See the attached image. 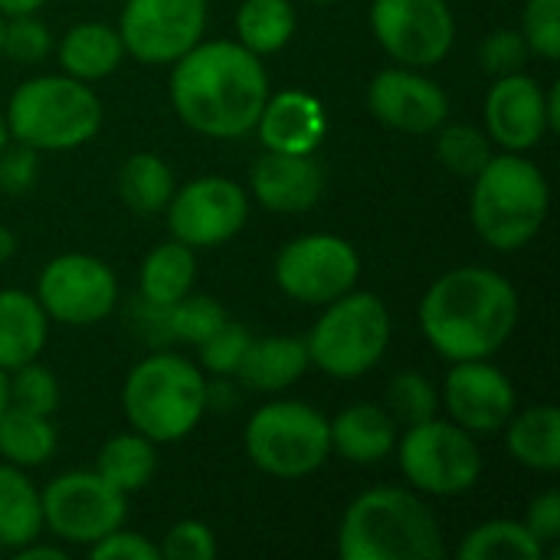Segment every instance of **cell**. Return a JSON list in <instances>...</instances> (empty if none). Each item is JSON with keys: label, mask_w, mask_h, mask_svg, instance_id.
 Here are the masks:
<instances>
[{"label": "cell", "mask_w": 560, "mask_h": 560, "mask_svg": "<svg viewBox=\"0 0 560 560\" xmlns=\"http://www.w3.org/2000/svg\"><path fill=\"white\" fill-rule=\"evenodd\" d=\"M171 66V105L187 128L223 141L256 128L269 98L262 56L233 39H200Z\"/></svg>", "instance_id": "1"}, {"label": "cell", "mask_w": 560, "mask_h": 560, "mask_svg": "<svg viewBox=\"0 0 560 560\" xmlns=\"http://www.w3.org/2000/svg\"><path fill=\"white\" fill-rule=\"evenodd\" d=\"M518 325L515 285L486 266L443 272L420 302V331L446 361H482L502 351Z\"/></svg>", "instance_id": "2"}, {"label": "cell", "mask_w": 560, "mask_h": 560, "mask_svg": "<svg viewBox=\"0 0 560 560\" xmlns=\"http://www.w3.org/2000/svg\"><path fill=\"white\" fill-rule=\"evenodd\" d=\"M443 555L446 541L436 515L407 489H368L341 515V560H440Z\"/></svg>", "instance_id": "3"}, {"label": "cell", "mask_w": 560, "mask_h": 560, "mask_svg": "<svg viewBox=\"0 0 560 560\" xmlns=\"http://www.w3.org/2000/svg\"><path fill=\"white\" fill-rule=\"evenodd\" d=\"M472 180L469 220L486 246L515 253L541 233L551 210V187L541 167L505 151L499 158L492 154Z\"/></svg>", "instance_id": "4"}, {"label": "cell", "mask_w": 560, "mask_h": 560, "mask_svg": "<svg viewBox=\"0 0 560 560\" xmlns=\"http://www.w3.org/2000/svg\"><path fill=\"white\" fill-rule=\"evenodd\" d=\"M121 407L135 433L151 443H177L207 413V377L180 354H148L128 371Z\"/></svg>", "instance_id": "5"}, {"label": "cell", "mask_w": 560, "mask_h": 560, "mask_svg": "<svg viewBox=\"0 0 560 560\" xmlns=\"http://www.w3.org/2000/svg\"><path fill=\"white\" fill-rule=\"evenodd\" d=\"M7 131L33 151H72L95 138L102 125V102L72 75L26 79L7 105Z\"/></svg>", "instance_id": "6"}, {"label": "cell", "mask_w": 560, "mask_h": 560, "mask_svg": "<svg viewBox=\"0 0 560 560\" xmlns=\"http://www.w3.org/2000/svg\"><path fill=\"white\" fill-rule=\"evenodd\" d=\"M322 318L305 338L308 364L338 381H354L377 368L390 345V312L371 292H345L322 305Z\"/></svg>", "instance_id": "7"}, {"label": "cell", "mask_w": 560, "mask_h": 560, "mask_svg": "<svg viewBox=\"0 0 560 560\" xmlns=\"http://www.w3.org/2000/svg\"><path fill=\"white\" fill-rule=\"evenodd\" d=\"M243 443L253 466L276 479L312 476L331 456L325 413L302 400H279L259 407L246 423Z\"/></svg>", "instance_id": "8"}, {"label": "cell", "mask_w": 560, "mask_h": 560, "mask_svg": "<svg viewBox=\"0 0 560 560\" xmlns=\"http://www.w3.org/2000/svg\"><path fill=\"white\" fill-rule=\"evenodd\" d=\"M394 453L407 482L436 499L463 495L476 489L482 476V453L476 446V436L453 420L430 417L407 427Z\"/></svg>", "instance_id": "9"}, {"label": "cell", "mask_w": 560, "mask_h": 560, "mask_svg": "<svg viewBox=\"0 0 560 560\" xmlns=\"http://www.w3.org/2000/svg\"><path fill=\"white\" fill-rule=\"evenodd\" d=\"M43 528L69 545H95L108 532L121 528L128 515V495L112 489L95 469H75L56 476L43 492Z\"/></svg>", "instance_id": "10"}, {"label": "cell", "mask_w": 560, "mask_h": 560, "mask_svg": "<svg viewBox=\"0 0 560 560\" xmlns=\"http://www.w3.org/2000/svg\"><path fill=\"white\" fill-rule=\"evenodd\" d=\"M361 279L358 249L335 233H308L276 256V285L302 305H328Z\"/></svg>", "instance_id": "11"}, {"label": "cell", "mask_w": 560, "mask_h": 560, "mask_svg": "<svg viewBox=\"0 0 560 560\" xmlns=\"http://www.w3.org/2000/svg\"><path fill=\"white\" fill-rule=\"evenodd\" d=\"M371 30L394 62L430 69L450 56L456 16L446 0H374Z\"/></svg>", "instance_id": "12"}, {"label": "cell", "mask_w": 560, "mask_h": 560, "mask_svg": "<svg viewBox=\"0 0 560 560\" xmlns=\"http://www.w3.org/2000/svg\"><path fill=\"white\" fill-rule=\"evenodd\" d=\"M207 0H125L118 36L125 52L148 66L177 62L203 39Z\"/></svg>", "instance_id": "13"}, {"label": "cell", "mask_w": 560, "mask_h": 560, "mask_svg": "<svg viewBox=\"0 0 560 560\" xmlns=\"http://www.w3.org/2000/svg\"><path fill=\"white\" fill-rule=\"evenodd\" d=\"M171 236L190 249H210L233 240L249 220V197L230 177H197L167 200Z\"/></svg>", "instance_id": "14"}, {"label": "cell", "mask_w": 560, "mask_h": 560, "mask_svg": "<svg viewBox=\"0 0 560 560\" xmlns=\"http://www.w3.org/2000/svg\"><path fill=\"white\" fill-rule=\"evenodd\" d=\"M115 272L85 253H66L46 262L36 282V302L62 325H95L115 312Z\"/></svg>", "instance_id": "15"}, {"label": "cell", "mask_w": 560, "mask_h": 560, "mask_svg": "<svg viewBox=\"0 0 560 560\" xmlns=\"http://www.w3.org/2000/svg\"><path fill=\"white\" fill-rule=\"evenodd\" d=\"M443 407L450 420L466 433L492 436L505 430L518 407V397L512 381L495 364H489V358L456 361L443 384Z\"/></svg>", "instance_id": "16"}, {"label": "cell", "mask_w": 560, "mask_h": 560, "mask_svg": "<svg viewBox=\"0 0 560 560\" xmlns=\"http://www.w3.org/2000/svg\"><path fill=\"white\" fill-rule=\"evenodd\" d=\"M371 115L404 135H430L450 118V95L440 82L410 66L384 69L368 85Z\"/></svg>", "instance_id": "17"}, {"label": "cell", "mask_w": 560, "mask_h": 560, "mask_svg": "<svg viewBox=\"0 0 560 560\" xmlns=\"http://www.w3.org/2000/svg\"><path fill=\"white\" fill-rule=\"evenodd\" d=\"M545 89L525 72L499 75L486 95V135L492 144L525 154L548 135Z\"/></svg>", "instance_id": "18"}, {"label": "cell", "mask_w": 560, "mask_h": 560, "mask_svg": "<svg viewBox=\"0 0 560 560\" xmlns=\"http://www.w3.org/2000/svg\"><path fill=\"white\" fill-rule=\"evenodd\" d=\"M325 171L312 154L266 151L249 174V190L272 213H305L318 203Z\"/></svg>", "instance_id": "19"}, {"label": "cell", "mask_w": 560, "mask_h": 560, "mask_svg": "<svg viewBox=\"0 0 560 560\" xmlns=\"http://www.w3.org/2000/svg\"><path fill=\"white\" fill-rule=\"evenodd\" d=\"M256 131L266 151L312 154L328 131L325 105L305 89H282L276 95L269 92Z\"/></svg>", "instance_id": "20"}, {"label": "cell", "mask_w": 560, "mask_h": 560, "mask_svg": "<svg viewBox=\"0 0 560 560\" xmlns=\"http://www.w3.org/2000/svg\"><path fill=\"white\" fill-rule=\"evenodd\" d=\"M331 450L354 463V466H374L387 459L397 450V420L387 413V407L377 404H351L335 420H328Z\"/></svg>", "instance_id": "21"}, {"label": "cell", "mask_w": 560, "mask_h": 560, "mask_svg": "<svg viewBox=\"0 0 560 560\" xmlns=\"http://www.w3.org/2000/svg\"><path fill=\"white\" fill-rule=\"evenodd\" d=\"M49 335V315L36 302V295L23 289L0 292V368L10 374L20 364L39 358Z\"/></svg>", "instance_id": "22"}, {"label": "cell", "mask_w": 560, "mask_h": 560, "mask_svg": "<svg viewBox=\"0 0 560 560\" xmlns=\"http://www.w3.org/2000/svg\"><path fill=\"white\" fill-rule=\"evenodd\" d=\"M308 371V351L299 338H249L236 377L259 394H276L292 387Z\"/></svg>", "instance_id": "23"}, {"label": "cell", "mask_w": 560, "mask_h": 560, "mask_svg": "<svg viewBox=\"0 0 560 560\" xmlns=\"http://www.w3.org/2000/svg\"><path fill=\"white\" fill-rule=\"evenodd\" d=\"M59 66L79 82H95L112 75L121 66L125 46L115 26L108 23H75L59 39Z\"/></svg>", "instance_id": "24"}, {"label": "cell", "mask_w": 560, "mask_h": 560, "mask_svg": "<svg viewBox=\"0 0 560 560\" xmlns=\"http://www.w3.org/2000/svg\"><path fill=\"white\" fill-rule=\"evenodd\" d=\"M505 443L518 466L535 472L560 469V410L551 404L528 407L525 413H512L505 423Z\"/></svg>", "instance_id": "25"}, {"label": "cell", "mask_w": 560, "mask_h": 560, "mask_svg": "<svg viewBox=\"0 0 560 560\" xmlns=\"http://www.w3.org/2000/svg\"><path fill=\"white\" fill-rule=\"evenodd\" d=\"M194 279H197V259L194 249L184 246L180 240L161 243L154 246L144 262H141V299L161 308H171L174 302H180L187 292H194Z\"/></svg>", "instance_id": "26"}, {"label": "cell", "mask_w": 560, "mask_h": 560, "mask_svg": "<svg viewBox=\"0 0 560 560\" xmlns=\"http://www.w3.org/2000/svg\"><path fill=\"white\" fill-rule=\"evenodd\" d=\"M43 532V505L36 486L20 466H0V548L16 551Z\"/></svg>", "instance_id": "27"}, {"label": "cell", "mask_w": 560, "mask_h": 560, "mask_svg": "<svg viewBox=\"0 0 560 560\" xmlns=\"http://www.w3.org/2000/svg\"><path fill=\"white\" fill-rule=\"evenodd\" d=\"M56 443H59V436H56V427L49 417L13 407V404L3 407V413H0V456L10 466H20V469L43 466L52 459Z\"/></svg>", "instance_id": "28"}, {"label": "cell", "mask_w": 560, "mask_h": 560, "mask_svg": "<svg viewBox=\"0 0 560 560\" xmlns=\"http://www.w3.org/2000/svg\"><path fill=\"white\" fill-rule=\"evenodd\" d=\"M95 472L118 492L131 495L141 492L154 472H158V453L154 443L141 433H118L112 436L95 459Z\"/></svg>", "instance_id": "29"}, {"label": "cell", "mask_w": 560, "mask_h": 560, "mask_svg": "<svg viewBox=\"0 0 560 560\" xmlns=\"http://www.w3.org/2000/svg\"><path fill=\"white\" fill-rule=\"evenodd\" d=\"M299 16L292 0H243L236 10V43L256 56H272L295 36Z\"/></svg>", "instance_id": "30"}, {"label": "cell", "mask_w": 560, "mask_h": 560, "mask_svg": "<svg viewBox=\"0 0 560 560\" xmlns=\"http://www.w3.org/2000/svg\"><path fill=\"white\" fill-rule=\"evenodd\" d=\"M118 194H121L125 207L141 217L161 213L167 207V200L174 197V174H171L167 161L151 151L131 154L118 171Z\"/></svg>", "instance_id": "31"}, {"label": "cell", "mask_w": 560, "mask_h": 560, "mask_svg": "<svg viewBox=\"0 0 560 560\" xmlns=\"http://www.w3.org/2000/svg\"><path fill=\"white\" fill-rule=\"evenodd\" d=\"M463 560H541L545 545L522 525V522H486L472 528L463 545H459Z\"/></svg>", "instance_id": "32"}, {"label": "cell", "mask_w": 560, "mask_h": 560, "mask_svg": "<svg viewBox=\"0 0 560 560\" xmlns=\"http://www.w3.org/2000/svg\"><path fill=\"white\" fill-rule=\"evenodd\" d=\"M436 158L446 171H453L456 177H476L486 161L492 158V141L482 128L456 121V125H440L436 128Z\"/></svg>", "instance_id": "33"}, {"label": "cell", "mask_w": 560, "mask_h": 560, "mask_svg": "<svg viewBox=\"0 0 560 560\" xmlns=\"http://www.w3.org/2000/svg\"><path fill=\"white\" fill-rule=\"evenodd\" d=\"M226 322V312L210 295H184L167 308V338L184 345H203L220 325Z\"/></svg>", "instance_id": "34"}, {"label": "cell", "mask_w": 560, "mask_h": 560, "mask_svg": "<svg viewBox=\"0 0 560 560\" xmlns=\"http://www.w3.org/2000/svg\"><path fill=\"white\" fill-rule=\"evenodd\" d=\"M440 410V394L436 387L420 374V371H404L390 381L387 387V413L397 420V427H413Z\"/></svg>", "instance_id": "35"}, {"label": "cell", "mask_w": 560, "mask_h": 560, "mask_svg": "<svg viewBox=\"0 0 560 560\" xmlns=\"http://www.w3.org/2000/svg\"><path fill=\"white\" fill-rule=\"evenodd\" d=\"M13 377L10 381V404L13 407H23V410H33V413H43V417H52L56 407H59V381L49 368H43L39 361H30V364H20L10 371Z\"/></svg>", "instance_id": "36"}, {"label": "cell", "mask_w": 560, "mask_h": 560, "mask_svg": "<svg viewBox=\"0 0 560 560\" xmlns=\"http://www.w3.org/2000/svg\"><path fill=\"white\" fill-rule=\"evenodd\" d=\"M52 49V33L46 23L36 20V13H23V16H3V43L0 52H7L10 59L33 66L39 59H46Z\"/></svg>", "instance_id": "37"}, {"label": "cell", "mask_w": 560, "mask_h": 560, "mask_svg": "<svg viewBox=\"0 0 560 560\" xmlns=\"http://www.w3.org/2000/svg\"><path fill=\"white\" fill-rule=\"evenodd\" d=\"M246 345H249V331L236 322H223L200 348V364L213 374V377H230L236 374L243 354H246Z\"/></svg>", "instance_id": "38"}, {"label": "cell", "mask_w": 560, "mask_h": 560, "mask_svg": "<svg viewBox=\"0 0 560 560\" xmlns=\"http://www.w3.org/2000/svg\"><path fill=\"white\" fill-rule=\"evenodd\" d=\"M522 36L541 59H560V0H528Z\"/></svg>", "instance_id": "39"}, {"label": "cell", "mask_w": 560, "mask_h": 560, "mask_svg": "<svg viewBox=\"0 0 560 560\" xmlns=\"http://www.w3.org/2000/svg\"><path fill=\"white\" fill-rule=\"evenodd\" d=\"M528 56H532V49H528L522 30H509V26L492 30V33L482 39V46H479V62H482V69H486L489 75H495V79H499V75L522 72L525 62H528Z\"/></svg>", "instance_id": "40"}, {"label": "cell", "mask_w": 560, "mask_h": 560, "mask_svg": "<svg viewBox=\"0 0 560 560\" xmlns=\"http://www.w3.org/2000/svg\"><path fill=\"white\" fill-rule=\"evenodd\" d=\"M161 548V558L167 560H213L217 558V538L213 532L203 525V522H177L164 541L158 545Z\"/></svg>", "instance_id": "41"}, {"label": "cell", "mask_w": 560, "mask_h": 560, "mask_svg": "<svg viewBox=\"0 0 560 560\" xmlns=\"http://www.w3.org/2000/svg\"><path fill=\"white\" fill-rule=\"evenodd\" d=\"M39 151L26 148V144H7L0 151V190L10 194V197H20L26 194L36 177H39Z\"/></svg>", "instance_id": "42"}, {"label": "cell", "mask_w": 560, "mask_h": 560, "mask_svg": "<svg viewBox=\"0 0 560 560\" xmlns=\"http://www.w3.org/2000/svg\"><path fill=\"white\" fill-rule=\"evenodd\" d=\"M89 555L95 560H161V548L135 532H108L95 545H89Z\"/></svg>", "instance_id": "43"}, {"label": "cell", "mask_w": 560, "mask_h": 560, "mask_svg": "<svg viewBox=\"0 0 560 560\" xmlns=\"http://www.w3.org/2000/svg\"><path fill=\"white\" fill-rule=\"evenodd\" d=\"M541 545H555L560 538V495L551 489V492H541L528 512H525V522H522Z\"/></svg>", "instance_id": "44"}, {"label": "cell", "mask_w": 560, "mask_h": 560, "mask_svg": "<svg viewBox=\"0 0 560 560\" xmlns=\"http://www.w3.org/2000/svg\"><path fill=\"white\" fill-rule=\"evenodd\" d=\"M13 555H16V560H66L62 548H46V545H36V541L16 548Z\"/></svg>", "instance_id": "45"}, {"label": "cell", "mask_w": 560, "mask_h": 560, "mask_svg": "<svg viewBox=\"0 0 560 560\" xmlns=\"http://www.w3.org/2000/svg\"><path fill=\"white\" fill-rule=\"evenodd\" d=\"M46 0H0V16H23L36 13Z\"/></svg>", "instance_id": "46"}, {"label": "cell", "mask_w": 560, "mask_h": 560, "mask_svg": "<svg viewBox=\"0 0 560 560\" xmlns=\"http://www.w3.org/2000/svg\"><path fill=\"white\" fill-rule=\"evenodd\" d=\"M545 112H548V128L560 131V85H551L545 92Z\"/></svg>", "instance_id": "47"}, {"label": "cell", "mask_w": 560, "mask_h": 560, "mask_svg": "<svg viewBox=\"0 0 560 560\" xmlns=\"http://www.w3.org/2000/svg\"><path fill=\"white\" fill-rule=\"evenodd\" d=\"M13 253H16V236L7 226H0V262H7Z\"/></svg>", "instance_id": "48"}, {"label": "cell", "mask_w": 560, "mask_h": 560, "mask_svg": "<svg viewBox=\"0 0 560 560\" xmlns=\"http://www.w3.org/2000/svg\"><path fill=\"white\" fill-rule=\"evenodd\" d=\"M7 404H10V381H7V371L0 368V413H3Z\"/></svg>", "instance_id": "49"}, {"label": "cell", "mask_w": 560, "mask_h": 560, "mask_svg": "<svg viewBox=\"0 0 560 560\" xmlns=\"http://www.w3.org/2000/svg\"><path fill=\"white\" fill-rule=\"evenodd\" d=\"M10 144V131H7V121H3V115H0V151Z\"/></svg>", "instance_id": "50"}, {"label": "cell", "mask_w": 560, "mask_h": 560, "mask_svg": "<svg viewBox=\"0 0 560 560\" xmlns=\"http://www.w3.org/2000/svg\"><path fill=\"white\" fill-rule=\"evenodd\" d=\"M0 43H3V16H0Z\"/></svg>", "instance_id": "51"}, {"label": "cell", "mask_w": 560, "mask_h": 560, "mask_svg": "<svg viewBox=\"0 0 560 560\" xmlns=\"http://www.w3.org/2000/svg\"><path fill=\"white\" fill-rule=\"evenodd\" d=\"M312 3H331V0H312Z\"/></svg>", "instance_id": "52"}]
</instances>
